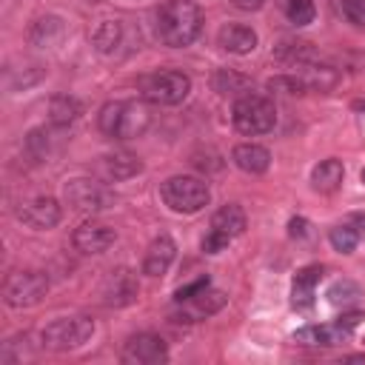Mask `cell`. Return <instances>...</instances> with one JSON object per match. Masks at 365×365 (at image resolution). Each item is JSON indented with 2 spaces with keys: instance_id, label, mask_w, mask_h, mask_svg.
<instances>
[{
  "instance_id": "29",
  "label": "cell",
  "mask_w": 365,
  "mask_h": 365,
  "mask_svg": "<svg viewBox=\"0 0 365 365\" xmlns=\"http://www.w3.org/2000/svg\"><path fill=\"white\" fill-rule=\"evenodd\" d=\"M279 6H282V11H285L288 23H294V26H308V23H314V14H317L314 0H279Z\"/></svg>"
},
{
  "instance_id": "10",
  "label": "cell",
  "mask_w": 365,
  "mask_h": 365,
  "mask_svg": "<svg viewBox=\"0 0 365 365\" xmlns=\"http://www.w3.org/2000/svg\"><path fill=\"white\" fill-rule=\"evenodd\" d=\"M63 197L74 211H83V214H97V211H106L114 205V191L88 177L68 180L63 188Z\"/></svg>"
},
{
  "instance_id": "17",
  "label": "cell",
  "mask_w": 365,
  "mask_h": 365,
  "mask_svg": "<svg viewBox=\"0 0 365 365\" xmlns=\"http://www.w3.org/2000/svg\"><path fill=\"white\" fill-rule=\"evenodd\" d=\"M68 34V26L63 17L57 14H46V17H37L29 29V43L31 46H40V48H54L66 40Z\"/></svg>"
},
{
  "instance_id": "36",
  "label": "cell",
  "mask_w": 365,
  "mask_h": 365,
  "mask_svg": "<svg viewBox=\"0 0 365 365\" xmlns=\"http://www.w3.org/2000/svg\"><path fill=\"white\" fill-rule=\"evenodd\" d=\"M228 3L237 6V9H242V11H257L262 6V0H228Z\"/></svg>"
},
{
  "instance_id": "26",
  "label": "cell",
  "mask_w": 365,
  "mask_h": 365,
  "mask_svg": "<svg viewBox=\"0 0 365 365\" xmlns=\"http://www.w3.org/2000/svg\"><path fill=\"white\" fill-rule=\"evenodd\" d=\"M274 57L282 60V63H291V66H302V63H314L317 60V51L305 40H282L274 48Z\"/></svg>"
},
{
  "instance_id": "1",
  "label": "cell",
  "mask_w": 365,
  "mask_h": 365,
  "mask_svg": "<svg viewBox=\"0 0 365 365\" xmlns=\"http://www.w3.org/2000/svg\"><path fill=\"white\" fill-rule=\"evenodd\" d=\"M202 29V11L194 0H168L154 14V31L163 46L185 48Z\"/></svg>"
},
{
  "instance_id": "3",
  "label": "cell",
  "mask_w": 365,
  "mask_h": 365,
  "mask_svg": "<svg viewBox=\"0 0 365 365\" xmlns=\"http://www.w3.org/2000/svg\"><path fill=\"white\" fill-rule=\"evenodd\" d=\"M231 123L240 134H268L277 123V108H274V100H268L265 94H240L234 100V108H231Z\"/></svg>"
},
{
  "instance_id": "18",
  "label": "cell",
  "mask_w": 365,
  "mask_h": 365,
  "mask_svg": "<svg viewBox=\"0 0 365 365\" xmlns=\"http://www.w3.org/2000/svg\"><path fill=\"white\" fill-rule=\"evenodd\" d=\"M174 257H177L174 240H171L168 234H160L157 240H151V245H148V251H145L143 274H148V277H163V274L171 268Z\"/></svg>"
},
{
  "instance_id": "9",
  "label": "cell",
  "mask_w": 365,
  "mask_h": 365,
  "mask_svg": "<svg viewBox=\"0 0 365 365\" xmlns=\"http://www.w3.org/2000/svg\"><path fill=\"white\" fill-rule=\"evenodd\" d=\"M362 322V311H342V317H336L328 325H305L294 334V342L299 345H319V348H331L339 345L345 339H351L354 328Z\"/></svg>"
},
{
  "instance_id": "33",
  "label": "cell",
  "mask_w": 365,
  "mask_h": 365,
  "mask_svg": "<svg viewBox=\"0 0 365 365\" xmlns=\"http://www.w3.org/2000/svg\"><path fill=\"white\" fill-rule=\"evenodd\" d=\"M208 285H211V279H208V277H197L194 282H188V285L177 288V291H174V299H177V302H182V299H188V297L200 294V291H202V288H208Z\"/></svg>"
},
{
  "instance_id": "20",
  "label": "cell",
  "mask_w": 365,
  "mask_h": 365,
  "mask_svg": "<svg viewBox=\"0 0 365 365\" xmlns=\"http://www.w3.org/2000/svg\"><path fill=\"white\" fill-rule=\"evenodd\" d=\"M217 40L231 54H251L257 48V31L251 26H245V23H228V26H222L220 34H217Z\"/></svg>"
},
{
  "instance_id": "12",
  "label": "cell",
  "mask_w": 365,
  "mask_h": 365,
  "mask_svg": "<svg viewBox=\"0 0 365 365\" xmlns=\"http://www.w3.org/2000/svg\"><path fill=\"white\" fill-rule=\"evenodd\" d=\"M137 294H140V282H137L134 271H128V268L108 271V277H106V282L100 288L103 305H108V308H125V305H131L137 299Z\"/></svg>"
},
{
  "instance_id": "30",
  "label": "cell",
  "mask_w": 365,
  "mask_h": 365,
  "mask_svg": "<svg viewBox=\"0 0 365 365\" xmlns=\"http://www.w3.org/2000/svg\"><path fill=\"white\" fill-rule=\"evenodd\" d=\"M26 151L34 160H48V154L54 151L51 148V131L48 128H31L26 134Z\"/></svg>"
},
{
  "instance_id": "31",
  "label": "cell",
  "mask_w": 365,
  "mask_h": 365,
  "mask_svg": "<svg viewBox=\"0 0 365 365\" xmlns=\"http://www.w3.org/2000/svg\"><path fill=\"white\" fill-rule=\"evenodd\" d=\"M331 6L345 23L365 29V0H331Z\"/></svg>"
},
{
  "instance_id": "11",
  "label": "cell",
  "mask_w": 365,
  "mask_h": 365,
  "mask_svg": "<svg viewBox=\"0 0 365 365\" xmlns=\"http://www.w3.org/2000/svg\"><path fill=\"white\" fill-rule=\"evenodd\" d=\"M120 359L128 365H160L168 359V345L157 334H134L125 339Z\"/></svg>"
},
{
  "instance_id": "23",
  "label": "cell",
  "mask_w": 365,
  "mask_h": 365,
  "mask_svg": "<svg viewBox=\"0 0 365 365\" xmlns=\"http://www.w3.org/2000/svg\"><path fill=\"white\" fill-rule=\"evenodd\" d=\"M342 177H345V165H342L339 160L328 157V160H322V163L314 165V171H311V185H314V191H319V194H334V191L342 185Z\"/></svg>"
},
{
  "instance_id": "15",
  "label": "cell",
  "mask_w": 365,
  "mask_h": 365,
  "mask_svg": "<svg viewBox=\"0 0 365 365\" xmlns=\"http://www.w3.org/2000/svg\"><path fill=\"white\" fill-rule=\"evenodd\" d=\"M17 217H20L29 228L48 231V228H54V225L60 222L63 208H60V202H57L54 197H34V200H29V202H23V205L17 208Z\"/></svg>"
},
{
  "instance_id": "34",
  "label": "cell",
  "mask_w": 365,
  "mask_h": 365,
  "mask_svg": "<svg viewBox=\"0 0 365 365\" xmlns=\"http://www.w3.org/2000/svg\"><path fill=\"white\" fill-rule=\"evenodd\" d=\"M288 234H291L294 240H302V237L308 234V220H302V217H294V220L288 222Z\"/></svg>"
},
{
  "instance_id": "25",
  "label": "cell",
  "mask_w": 365,
  "mask_h": 365,
  "mask_svg": "<svg viewBox=\"0 0 365 365\" xmlns=\"http://www.w3.org/2000/svg\"><path fill=\"white\" fill-rule=\"evenodd\" d=\"M91 46L100 54H114L123 46V23L120 20H100L91 31Z\"/></svg>"
},
{
  "instance_id": "19",
  "label": "cell",
  "mask_w": 365,
  "mask_h": 365,
  "mask_svg": "<svg viewBox=\"0 0 365 365\" xmlns=\"http://www.w3.org/2000/svg\"><path fill=\"white\" fill-rule=\"evenodd\" d=\"M231 160L245 174H265L271 165V151L265 145H257V143H240V145H234Z\"/></svg>"
},
{
  "instance_id": "13",
  "label": "cell",
  "mask_w": 365,
  "mask_h": 365,
  "mask_svg": "<svg viewBox=\"0 0 365 365\" xmlns=\"http://www.w3.org/2000/svg\"><path fill=\"white\" fill-rule=\"evenodd\" d=\"M225 302H228L225 291L208 285V288H202L200 294H194V297H188V299H182V302H177L180 311L174 314V319H177V322H200V319H205V317L222 311Z\"/></svg>"
},
{
  "instance_id": "32",
  "label": "cell",
  "mask_w": 365,
  "mask_h": 365,
  "mask_svg": "<svg viewBox=\"0 0 365 365\" xmlns=\"http://www.w3.org/2000/svg\"><path fill=\"white\" fill-rule=\"evenodd\" d=\"M214 88L220 94H237V91H245L248 88V77L231 71V68H217L214 71Z\"/></svg>"
},
{
  "instance_id": "16",
  "label": "cell",
  "mask_w": 365,
  "mask_h": 365,
  "mask_svg": "<svg viewBox=\"0 0 365 365\" xmlns=\"http://www.w3.org/2000/svg\"><path fill=\"white\" fill-rule=\"evenodd\" d=\"M322 265H302L291 279V305L299 311H308L317 297V285L322 279Z\"/></svg>"
},
{
  "instance_id": "24",
  "label": "cell",
  "mask_w": 365,
  "mask_h": 365,
  "mask_svg": "<svg viewBox=\"0 0 365 365\" xmlns=\"http://www.w3.org/2000/svg\"><path fill=\"white\" fill-rule=\"evenodd\" d=\"M80 114H83V103H80L77 97H71V94H54V97L48 100V123H51L54 128L71 125Z\"/></svg>"
},
{
  "instance_id": "38",
  "label": "cell",
  "mask_w": 365,
  "mask_h": 365,
  "mask_svg": "<svg viewBox=\"0 0 365 365\" xmlns=\"http://www.w3.org/2000/svg\"><path fill=\"white\" fill-rule=\"evenodd\" d=\"M362 182H365V168H362Z\"/></svg>"
},
{
  "instance_id": "21",
  "label": "cell",
  "mask_w": 365,
  "mask_h": 365,
  "mask_svg": "<svg viewBox=\"0 0 365 365\" xmlns=\"http://www.w3.org/2000/svg\"><path fill=\"white\" fill-rule=\"evenodd\" d=\"M294 77L302 83L305 91H331L339 83V74L331 66H319V63H302V66H297Z\"/></svg>"
},
{
  "instance_id": "7",
  "label": "cell",
  "mask_w": 365,
  "mask_h": 365,
  "mask_svg": "<svg viewBox=\"0 0 365 365\" xmlns=\"http://www.w3.org/2000/svg\"><path fill=\"white\" fill-rule=\"evenodd\" d=\"M46 294H48V277H46V271H37V268L14 271L3 282V299L11 308H31Z\"/></svg>"
},
{
  "instance_id": "2",
  "label": "cell",
  "mask_w": 365,
  "mask_h": 365,
  "mask_svg": "<svg viewBox=\"0 0 365 365\" xmlns=\"http://www.w3.org/2000/svg\"><path fill=\"white\" fill-rule=\"evenodd\" d=\"M151 123V114L137 100H111L100 108L97 125L111 140H134L140 137Z\"/></svg>"
},
{
  "instance_id": "4",
  "label": "cell",
  "mask_w": 365,
  "mask_h": 365,
  "mask_svg": "<svg viewBox=\"0 0 365 365\" xmlns=\"http://www.w3.org/2000/svg\"><path fill=\"white\" fill-rule=\"evenodd\" d=\"M160 197L177 214H197L208 205L211 191H208V182H202L200 177L177 174V177H168L160 185Z\"/></svg>"
},
{
  "instance_id": "6",
  "label": "cell",
  "mask_w": 365,
  "mask_h": 365,
  "mask_svg": "<svg viewBox=\"0 0 365 365\" xmlns=\"http://www.w3.org/2000/svg\"><path fill=\"white\" fill-rule=\"evenodd\" d=\"M94 334V319L88 317H60L54 322H48L40 331V342L48 351H74L80 345H86Z\"/></svg>"
},
{
  "instance_id": "5",
  "label": "cell",
  "mask_w": 365,
  "mask_h": 365,
  "mask_svg": "<svg viewBox=\"0 0 365 365\" xmlns=\"http://www.w3.org/2000/svg\"><path fill=\"white\" fill-rule=\"evenodd\" d=\"M191 91V80L182 71L174 68H163V71H151L140 80V94L143 100L154 103V106H177L188 97Z\"/></svg>"
},
{
  "instance_id": "39",
  "label": "cell",
  "mask_w": 365,
  "mask_h": 365,
  "mask_svg": "<svg viewBox=\"0 0 365 365\" xmlns=\"http://www.w3.org/2000/svg\"><path fill=\"white\" fill-rule=\"evenodd\" d=\"M86 3H100V0H86Z\"/></svg>"
},
{
  "instance_id": "28",
  "label": "cell",
  "mask_w": 365,
  "mask_h": 365,
  "mask_svg": "<svg viewBox=\"0 0 365 365\" xmlns=\"http://www.w3.org/2000/svg\"><path fill=\"white\" fill-rule=\"evenodd\" d=\"M328 240H331L334 251H339V254H351L362 237L356 234V228H354L351 222H339V225H334V228L328 231Z\"/></svg>"
},
{
  "instance_id": "22",
  "label": "cell",
  "mask_w": 365,
  "mask_h": 365,
  "mask_svg": "<svg viewBox=\"0 0 365 365\" xmlns=\"http://www.w3.org/2000/svg\"><path fill=\"white\" fill-rule=\"evenodd\" d=\"M100 171L106 180H131L143 171V160L128 151H114L100 160Z\"/></svg>"
},
{
  "instance_id": "8",
  "label": "cell",
  "mask_w": 365,
  "mask_h": 365,
  "mask_svg": "<svg viewBox=\"0 0 365 365\" xmlns=\"http://www.w3.org/2000/svg\"><path fill=\"white\" fill-rule=\"evenodd\" d=\"M242 231H245V211L237 202H228V205H222V208L214 211L211 225H208V234L202 237V251L205 254H220Z\"/></svg>"
},
{
  "instance_id": "35",
  "label": "cell",
  "mask_w": 365,
  "mask_h": 365,
  "mask_svg": "<svg viewBox=\"0 0 365 365\" xmlns=\"http://www.w3.org/2000/svg\"><path fill=\"white\" fill-rule=\"evenodd\" d=\"M345 222H351L354 228H356V234L359 237H365V211H354V214H348V220Z\"/></svg>"
},
{
  "instance_id": "14",
  "label": "cell",
  "mask_w": 365,
  "mask_h": 365,
  "mask_svg": "<svg viewBox=\"0 0 365 365\" xmlns=\"http://www.w3.org/2000/svg\"><path fill=\"white\" fill-rule=\"evenodd\" d=\"M114 240H117V231L111 225L100 222V220L80 222L77 231H74V237H71V242H74V248L80 254H103L106 248L114 245Z\"/></svg>"
},
{
  "instance_id": "27",
  "label": "cell",
  "mask_w": 365,
  "mask_h": 365,
  "mask_svg": "<svg viewBox=\"0 0 365 365\" xmlns=\"http://www.w3.org/2000/svg\"><path fill=\"white\" fill-rule=\"evenodd\" d=\"M328 302L331 305H336V308H351V305H356L359 302V297H362V291H359V285L356 282H351V279H339V282H334L331 288H328Z\"/></svg>"
},
{
  "instance_id": "37",
  "label": "cell",
  "mask_w": 365,
  "mask_h": 365,
  "mask_svg": "<svg viewBox=\"0 0 365 365\" xmlns=\"http://www.w3.org/2000/svg\"><path fill=\"white\" fill-rule=\"evenodd\" d=\"M354 108H356V111H362V114H365V100H356V103H354Z\"/></svg>"
}]
</instances>
